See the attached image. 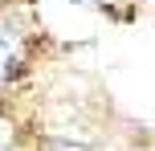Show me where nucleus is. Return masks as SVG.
Here are the masks:
<instances>
[{"mask_svg": "<svg viewBox=\"0 0 155 151\" xmlns=\"http://www.w3.org/2000/svg\"><path fill=\"white\" fill-rule=\"evenodd\" d=\"M0 151H12V127L0 119Z\"/></svg>", "mask_w": 155, "mask_h": 151, "instance_id": "nucleus-2", "label": "nucleus"}, {"mask_svg": "<svg viewBox=\"0 0 155 151\" xmlns=\"http://www.w3.org/2000/svg\"><path fill=\"white\" fill-rule=\"evenodd\" d=\"M12 74H16V53H12V45L0 37V82H8Z\"/></svg>", "mask_w": 155, "mask_h": 151, "instance_id": "nucleus-1", "label": "nucleus"}, {"mask_svg": "<svg viewBox=\"0 0 155 151\" xmlns=\"http://www.w3.org/2000/svg\"><path fill=\"white\" fill-rule=\"evenodd\" d=\"M49 151H86V147H74V143H53Z\"/></svg>", "mask_w": 155, "mask_h": 151, "instance_id": "nucleus-3", "label": "nucleus"}]
</instances>
